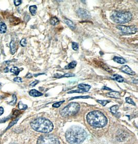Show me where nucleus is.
I'll list each match as a JSON object with an SVG mask.
<instances>
[{"label":"nucleus","mask_w":138,"mask_h":144,"mask_svg":"<svg viewBox=\"0 0 138 144\" xmlns=\"http://www.w3.org/2000/svg\"><path fill=\"white\" fill-rule=\"evenodd\" d=\"M87 137V133L83 129L79 126L71 127L67 130L65 137L70 144H80Z\"/></svg>","instance_id":"f257e3e1"},{"label":"nucleus","mask_w":138,"mask_h":144,"mask_svg":"<svg viewBox=\"0 0 138 144\" xmlns=\"http://www.w3.org/2000/svg\"><path fill=\"white\" fill-rule=\"evenodd\" d=\"M87 121L91 126L95 127H102L107 124V118L101 112L95 110L90 112L86 116Z\"/></svg>","instance_id":"f03ea898"},{"label":"nucleus","mask_w":138,"mask_h":144,"mask_svg":"<svg viewBox=\"0 0 138 144\" xmlns=\"http://www.w3.org/2000/svg\"><path fill=\"white\" fill-rule=\"evenodd\" d=\"M31 126L36 131L43 133H50L53 129V125L52 122L44 118H39L34 120L31 122Z\"/></svg>","instance_id":"7ed1b4c3"},{"label":"nucleus","mask_w":138,"mask_h":144,"mask_svg":"<svg viewBox=\"0 0 138 144\" xmlns=\"http://www.w3.org/2000/svg\"><path fill=\"white\" fill-rule=\"evenodd\" d=\"M111 19L117 23L128 22L132 18V14L129 12L114 11L110 16Z\"/></svg>","instance_id":"20e7f679"},{"label":"nucleus","mask_w":138,"mask_h":144,"mask_svg":"<svg viewBox=\"0 0 138 144\" xmlns=\"http://www.w3.org/2000/svg\"><path fill=\"white\" fill-rule=\"evenodd\" d=\"M80 109V106L78 103H71L66 106L60 112V114L63 117H68L74 116L77 113Z\"/></svg>","instance_id":"39448f33"},{"label":"nucleus","mask_w":138,"mask_h":144,"mask_svg":"<svg viewBox=\"0 0 138 144\" xmlns=\"http://www.w3.org/2000/svg\"><path fill=\"white\" fill-rule=\"evenodd\" d=\"M37 144H60L59 140L53 135H44L40 136Z\"/></svg>","instance_id":"423d86ee"},{"label":"nucleus","mask_w":138,"mask_h":144,"mask_svg":"<svg viewBox=\"0 0 138 144\" xmlns=\"http://www.w3.org/2000/svg\"><path fill=\"white\" fill-rule=\"evenodd\" d=\"M116 28L121 30L122 32L125 34H134L138 31V28L136 26H126L123 25H118Z\"/></svg>","instance_id":"0eeeda50"},{"label":"nucleus","mask_w":138,"mask_h":144,"mask_svg":"<svg viewBox=\"0 0 138 144\" xmlns=\"http://www.w3.org/2000/svg\"><path fill=\"white\" fill-rule=\"evenodd\" d=\"M78 15L82 19H89L91 18V14L87 11L86 9H80L77 12Z\"/></svg>","instance_id":"6e6552de"},{"label":"nucleus","mask_w":138,"mask_h":144,"mask_svg":"<svg viewBox=\"0 0 138 144\" xmlns=\"http://www.w3.org/2000/svg\"><path fill=\"white\" fill-rule=\"evenodd\" d=\"M121 70L122 72H123L129 74V75L134 76L135 74H136V72L132 70V69L130 67H129L127 65L122 66V68H121Z\"/></svg>","instance_id":"1a4fd4ad"},{"label":"nucleus","mask_w":138,"mask_h":144,"mask_svg":"<svg viewBox=\"0 0 138 144\" xmlns=\"http://www.w3.org/2000/svg\"><path fill=\"white\" fill-rule=\"evenodd\" d=\"M78 87L79 89L83 90L84 92H86L89 91V90L90 89H91V87L89 85L81 83V84H80L78 85Z\"/></svg>","instance_id":"9d476101"},{"label":"nucleus","mask_w":138,"mask_h":144,"mask_svg":"<svg viewBox=\"0 0 138 144\" xmlns=\"http://www.w3.org/2000/svg\"><path fill=\"white\" fill-rule=\"evenodd\" d=\"M29 94L30 96L33 97H39L41 96L43 94L42 93L39 92L38 90H31L30 92H29Z\"/></svg>","instance_id":"9b49d317"},{"label":"nucleus","mask_w":138,"mask_h":144,"mask_svg":"<svg viewBox=\"0 0 138 144\" xmlns=\"http://www.w3.org/2000/svg\"><path fill=\"white\" fill-rule=\"evenodd\" d=\"M64 21L66 23V25H67L71 29H72V30H75L76 29V25H75V23H73L72 21H71L70 20L68 19H67V18H65Z\"/></svg>","instance_id":"f8f14e48"},{"label":"nucleus","mask_w":138,"mask_h":144,"mask_svg":"<svg viewBox=\"0 0 138 144\" xmlns=\"http://www.w3.org/2000/svg\"><path fill=\"white\" fill-rule=\"evenodd\" d=\"M108 96H109L110 97L116 98V99H119L120 98V94L119 92L112 91L107 94Z\"/></svg>","instance_id":"ddd939ff"},{"label":"nucleus","mask_w":138,"mask_h":144,"mask_svg":"<svg viewBox=\"0 0 138 144\" xmlns=\"http://www.w3.org/2000/svg\"><path fill=\"white\" fill-rule=\"evenodd\" d=\"M10 51H11L12 54L14 55L15 54V53L17 51V45L15 43V41H12L10 43Z\"/></svg>","instance_id":"4468645a"},{"label":"nucleus","mask_w":138,"mask_h":144,"mask_svg":"<svg viewBox=\"0 0 138 144\" xmlns=\"http://www.w3.org/2000/svg\"><path fill=\"white\" fill-rule=\"evenodd\" d=\"M113 60L115 62L119 64H124L126 63V60L124 58L118 56H115L113 58Z\"/></svg>","instance_id":"2eb2a0df"},{"label":"nucleus","mask_w":138,"mask_h":144,"mask_svg":"<svg viewBox=\"0 0 138 144\" xmlns=\"http://www.w3.org/2000/svg\"><path fill=\"white\" fill-rule=\"evenodd\" d=\"M75 76V74L72 73H67L62 76H59L58 74H57L56 76H54V77L57 78H62L63 77H66V78H68V77H73Z\"/></svg>","instance_id":"dca6fc26"},{"label":"nucleus","mask_w":138,"mask_h":144,"mask_svg":"<svg viewBox=\"0 0 138 144\" xmlns=\"http://www.w3.org/2000/svg\"><path fill=\"white\" fill-rule=\"evenodd\" d=\"M37 9V7L36 5H32L29 7V10H30L31 14L33 16H35L36 14Z\"/></svg>","instance_id":"f3484780"},{"label":"nucleus","mask_w":138,"mask_h":144,"mask_svg":"<svg viewBox=\"0 0 138 144\" xmlns=\"http://www.w3.org/2000/svg\"><path fill=\"white\" fill-rule=\"evenodd\" d=\"M112 78L118 82H123L124 81V78L122 76L118 75V74H114Z\"/></svg>","instance_id":"a211bd4d"},{"label":"nucleus","mask_w":138,"mask_h":144,"mask_svg":"<svg viewBox=\"0 0 138 144\" xmlns=\"http://www.w3.org/2000/svg\"><path fill=\"white\" fill-rule=\"evenodd\" d=\"M77 65V62L76 61H73L71 63L68 64V65L65 67V69L66 70H67V69H73L75 67H76V66Z\"/></svg>","instance_id":"6ab92c4d"},{"label":"nucleus","mask_w":138,"mask_h":144,"mask_svg":"<svg viewBox=\"0 0 138 144\" xmlns=\"http://www.w3.org/2000/svg\"><path fill=\"white\" fill-rule=\"evenodd\" d=\"M7 29L6 25L4 22H0V33H4L6 32Z\"/></svg>","instance_id":"aec40b11"},{"label":"nucleus","mask_w":138,"mask_h":144,"mask_svg":"<svg viewBox=\"0 0 138 144\" xmlns=\"http://www.w3.org/2000/svg\"><path fill=\"white\" fill-rule=\"evenodd\" d=\"M59 22L60 20L57 17H53L51 18V20H50V23L53 26L57 25Z\"/></svg>","instance_id":"412c9836"},{"label":"nucleus","mask_w":138,"mask_h":144,"mask_svg":"<svg viewBox=\"0 0 138 144\" xmlns=\"http://www.w3.org/2000/svg\"><path fill=\"white\" fill-rule=\"evenodd\" d=\"M21 70L18 68L17 67H12L10 69V72H11L14 73L15 75L18 76L19 73H20Z\"/></svg>","instance_id":"4be33fe9"},{"label":"nucleus","mask_w":138,"mask_h":144,"mask_svg":"<svg viewBox=\"0 0 138 144\" xmlns=\"http://www.w3.org/2000/svg\"><path fill=\"white\" fill-rule=\"evenodd\" d=\"M99 63H100L101 67L103 69H104L105 70H106V71H107L108 72H113V71L112 70V69L110 68L109 67H108L107 65H106V64L103 63L102 62H99Z\"/></svg>","instance_id":"5701e85b"},{"label":"nucleus","mask_w":138,"mask_h":144,"mask_svg":"<svg viewBox=\"0 0 138 144\" xmlns=\"http://www.w3.org/2000/svg\"><path fill=\"white\" fill-rule=\"evenodd\" d=\"M118 109V105H114L111 107L110 108V110L112 112V113L113 114H116L117 112V111Z\"/></svg>","instance_id":"b1692460"},{"label":"nucleus","mask_w":138,"mask_h":144,"mask_svg":"<svg viewBox=\"0 0 138 144\" xmlns=\"http://www.w3.org/2000/svg\"><path fill=\"white\" fill-rule=\"evenodd\" d=\"M18 107L21 110H25L28 108V106L23 104L21 102H20L18 104Z\"/></svg>","instance_id":"393cba45"},{"label":"nucleus","mask_w":138,"mask_h":144,"mask_svg":"<svg viewBox=\"0 0 138 144\" xmlns=\"http://www.w3.org/2000/svg\"><path fill=\"white\" fill-rule=\"evenodd\" d=\"M12 100L11 101V102H9L8 103L9 105H12V106H14L15 105L16 103L17 102V97L16 96L15 94H14L12 95Z\"/></svg>","instance_id":"a878e982"},{"label":"nucleus","mask_w":138,"mask_h":144,"mask_svg":"<svg viewBox=\"0 0 138 144\" xmlns=\"http://www.w3.org/2000/svg\"><path fill=\"white\" fill-rule=\"evenodd\" d=\"M17 21H20L19 19V18H16V17H12L10 19V22L11 23H12H12L13 24L15 23V25H16V24H18V23H19V22H18Z\"/></svg>","instance_id":"bb28decb"},{"label":"nucleus","mask_w":138,"mask_h":144,"mask_svg":"<svg viewBox=\"0 0 138 144\" xmlns=\"http://www.w3.org/2000/svg\"><path fill=\"white\" fill-rule=\"evenodd\" d=\"M20 114V111L18 110H15L13 111V112L12 116L10 117V118H16V117L19 115Z\"/></svg>","instance_id":"cd10ccee"},{"label":"nucleus","mask_w":138,"mask_h":144,"mask_svg":"<svg viewBox=\"0 0 138 144\" xmlns=\"http://www.w3.org/2000/svg\"><path fill=\"white\" fill-rule=\"evenodd\" d=\"M18 120H19V119H16L15 120H13L11 122H10V123L9 124V125H8V127H7V129H6V130H7L8 129H10V127H11L13 125H15L16 123H17V122H18Z\"/></svg>","instance_id":"c85d7f7f"},{"label":"nucleus","mask_w":138,"mask_h":144,"mask_svg":"<svg viewBox=\"0 0 138 144\" xmlns=\"http://www.w3.org/2000/svg\"><path fill=\"white\" fill-rule=\"evenodd\" d=\"M65 101H61V102H57V103H55L54 104H53L52 106L54 108H59L60 106H61V105H62V104Z\"/></svg>","instance_id":"c756f323"},{"label":"nucleus","mask_w":138,"mask_h":144,"mask_svg":"<svg viewBox=\"0 0 138 144\" xmlns=\"http://www.w3.org/2000/svg\"><path fill=\"white\" fill-rule=\"evenodd\" d=\"M72 48L74 50H77L79 49V44L77 43L73 42L72 43Z\"/></svg>","instance_id":"7c9ffc66"},{"label":"nucleus","mask_w":138,"mask_h":144,"mask_svg":"<svg viewBox=\"0 0 138 144\" xmlns=\"http://www.w3.org/2000/svg\"><path fill=\"white\" fill-rule=\"evenodd\" d=\"M97 102L99 103V104H101L103 106H105L108 103L110 102V101L109 100H97Z\"/></svg>","instance_id":"2f4dec72"},{"label":"nucleus","mask_w":138,"mask_h":144,"mask_svg":"<svg viewBox=\"0 0 138 144\" xmlns=\"http://www.w3.org/2000/svg\"><path fill=\"white\" fill-rule=\"evenodd\" d=\"M126 102L128 104H132V105H136V104H135V103H134V101L132 100L131 98H130V97H126Z\"/></svg>","instance_id":"473e14b6"},{"label":"nucleus","mask_w":138,"mask_h":144,"mask_svg":"<svg viewBox=\"0 0 138 144\" xmlns=\"http://www.w3.org/2000/svg\"><path fill=\"white\" fill-rule=\"evenodd\" d=\"M20 43L21 46H23V47H25L26 46V44H27V42H26V39H25V38L22 39L21 40Z\"/></svg>","instance_id":"72a5a7b5"},{"label":"nucleus","mask_w":138,"mask_h":144,"mask_svg":"<svg viewBox=\"0 0 138 144\" xmlns=\"http://www.w3.org/2000/svg\"><path fill=\"white\" fill-rule=\"evenodd\" d=\"M91 98V97L89 96H77V97H75L71 98L69 100H71L75 99H78V98Z\"/></svg>","instance_id":"f704fd0d"},{"label":"nucleus","mask_w":138,"mask_h":144,"mask_svg":"<svg viewBox=\"0 0 138 144\" xmlns=\"http://www.w3.org/2000/svg\"><path fill=\"white\" fill-rule=\"evenodd\" d=\"M84 92L83 90H71V91H70L68 92V94H71V93H83Z\"/></svg>","instance_id":"c9c22d12"},{"label":"nucleus","mask_w":138,"mask_h":144,"mask_svg":"<svg viewBox=\"0 0 138 144\" xmlns=\"http://www.w3.org/2000/svg\"><path fill=\"white\" fill-rule=\"evenodd\" d=\"M39 83V81L38 80H35L34 81L32 82L30 84V86L31 87H34L35 86V85H36Z\"/></svg>","instance_id":"e433bc0d"},{"label":"nucleus","mask_w":138,"mask_h":144,"mask_svg":"<svg viewBox=\"0 0 138 144\" xmlns=\"http://www.w3.org/2000/svg\"><path fill=\"white\" fill-rule=\"evenodd\" d=\"M14 4L15 5V6H19V5H20L21 4V3H22V1H20V0H15L14 1Z\"/></svg>","instance_id":"4c0bfd02"},{"label":"nucleus","mask_w":138,"mask_h":144,"mask_svg":"<svg viewBox=\"0 0 138 144\" xmlns=\"http://www.w3.org/2000/svg\"><path fill=\"white\" fill-rule=\"evenodd\" d=\"M10 118V117H7V118H4V119H1V120H0V123H4V122H6Z\"/></svg>","instance_id":"58836bf2"},{"label":"nucleus","mask_w":138,"mask_h":144,"mask_svg":"<svg viewBox=\"0 0 138 144\" xmlns=\"http://www.w3.org/2000/svg\"><path fill=\"white\" fill-rule=\"evenodd\" d=\"M14 81L16 82H22V79L20 77H16L14 79Z\"/></svg>","instance_id":"ea45409f"},{"label":"nucleus","mask_w":138,"mask_h":144,"mask_svg":"<svg viewBox=\"0 0 138 144\" xmlns=\"http://www.w3.org/2000/svg\"><path fill=\"white\" fill-rule=\"evenodd\" d=\"M32 74L30 73H28L27 74H26L25 76L26 78H32Z\"/></svg>","instance_id":"a19ab883"},{"label":"nucleus","mask_w":138,"mask_h":144,"mask_svg":"<svg viewBox=\"0 0 138 144\" xmlns=\"http://www.w3.org/2000/svg\"><path fill=\"white\" fill-rule=\"evenodd\" d=\"M4 113V109L2 107H0V116Z\"/></svg>","instance_id":"79ce46f5"},{"label":"nucleus","mask_w":138,"mask_h":144,"mask_svg":"<svg viewBox=\"0 0 138 144\" xmlns=\"http://www.w3.org/2000/svg\"><path fill=\"white\" fill-rule=\"evenodd\" d=\"M102 89L103 90H111V89H110V88H109L107 86H103L102 87Z\"/></svg>","instance_id":"37998d69"},{"label":"nucleus","mask_w":138,"mask_h":144,"mask_svg":"<svg viewBox=\"0 0 138 144\" xmlns=\"http://www.w3.org/2000/svg\"><path fill=\"white\" fill-rule=\"evenodd\" d=\"M8 71H9V69L8 67H6L4 69V72L7 73V72H8Z\"/></svg>","instance_id":"c03bdc74"},{"label":"nucleus","mask_w":138,"mask_h":144,"mask_svg":"<svg viewBox=\"0 0 138 144\" xmlns=\"http://www.w3.org/2000/svg\"><path fill=\"white\" fill-rule=\"evenodd\" d=\"M45 73H40V74H34V76H39V75H41V74H44Z\"/></svg>","instance_id":"a18cd8bd"},{"label":"nucleus","mask_w":138,"mask_h":144,"mask_svg":"<svg viewBox=\"0 0 138 144\" xmlns=\"http://www.w3.org/2000/svg\"><path fill=\"white\" fill-rule=\"evenodd\" d=\"M1 84H0V89H1Z\"/></svg>","instance_id":"49530a36"}]
</instances>
